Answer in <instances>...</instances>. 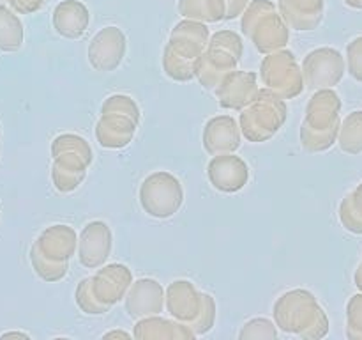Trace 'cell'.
Returning a JSON list of instances; mask_svg holds the SVG:
<instances>
[{
  "label": "cell",
  "instance_id": "6da1fadb",
  "mask_svg": "<svg viewBox=\"0 0 362 340\" xmlns=\"http://www.w3.org/2000/svg\"><path fill=\"white\" fill-rule=\"evenodd\" d=\"M274 317L279 328L300 339H322L329 333V319L313 293L304 289L283 294L274 305Z\"/></svg>",
  "mask_w": 362,
  "mask_h": 340
},
{
  "label": "cell",
  "instance_id": "7a4b0ae2",
  "mask_svg": "<svg viewBox=\"0 0 362 340\" xmlns=\"http://www.w3.org/2000/svg\"><path fill=\"white\" fill-rule=\"evenodd\" d=\"M341 99L332 89H318L306 106V119L300 128V142L310 152L331 149L338 140L341 124Z\"/></svg>",
  "mask_w": 362,
  "mask_h": 340
},
{
  "label": "cell",
  "instance_id": "3957f363",
  "mask_svg": "<svg viewBox=\"0 0 362 340\" xmlns=\"http://www.w3.org/2000/svg\"><path fill=\"white\" fill-rule=\"evenodd\" d=\"M209 42V28L205 23L184 20L173 27L170 42L165 48L163 66L173 80L187 81L194 78V64L205 52Z\"/></svg>",
  "mask_w": 362,
  "mask_h": 340
},
{
  "label": "cell",
  "instance_id": "277c9868",
  "mask_svg": "<svg viewBox=\"0 0 362 340\" xmlns=\"http://www.w3.org/2000/svg\"><path fill=\"white\" fill-rule=\"evenodd\" d=\"M240 28L260 53L283 50L290 38L288 27L278 13V6L271 0H250L243 13Z\"/></svg>",
  "mask_w": 362,
  "mask_h": 340
},
{
  "label": "cell",
  "instance_id": "5b68a950",
  "mask_svg": "<svg viewBox=\"0 0 362 340\" xmlns=\"http://www.w3.org/2000/svg\"><path fill=\"white\" fill-rule=\"evenodd\" d=\"M166 308L180 322L189 326L194 335L207 333L216 319L212 296L200 294L187 280H177L166 289Z\"/></svg>",
  "mask_w": 362,
  "mask_h": 340
},
{
  "label": "cell",
  "instance_id": "8992f818",
  "mask_svg": "<svg viewBox=\"0 0 362 340\" xmlns=\"http://www.w3.org/2000/svg\"><path fill=\"white\" fill-rule=\"evenodd\" d=\"M52 154L55 156L52 172L55 188L62 193L73 191L83 181L85 170L92 162L87 140L78 135H60L53 142Z\"/></svg>",
  "mask_w": 362,
  "mask_h": 340
},
{
  "label": "cell",
  "instance_id": "52a82bcc",
  "mask_svg": "<svg viewBox=\"0 0 362 340\" xmlns=\"http://www.w3.org/2000/svg\"><path fill=\"white\" fill-rule=\"evenodd\" d=\"M286 120V106L272 91H258L257 98L240 113V130L251 142L269 140Z\"/></svg>",
  "mask_w": 362,
  "mask_h": 340
},
{
  "label": "cell",
  "instance_id": "ba28073f",
  "mask_svg": "<svg viewBox=\"0 0 362 340\" xmlns=\"http://www.w3.org/2000/svg\"><path fill=\"white\" fill-rule=\"evenodd\" d=\"M182 202V184L172 174L156 172L141 183L140 204L154 218H170L179 211Z\"/></svg>",
  "mask_w": 362,
  "mask_h": 340
},
{
  "label": "cell",
  "instance_id": "9c48e42d",
  "mask_svg": "<svg viewBox=\"0 0 362 340\" xmlns=\"http://www.w3.org/2000/svg\"><path fill=\"white\" fill-rule=\"evenodd\" d=\"M262 80L269 91L274 92L281 99L296 98L303 92L304 80L303 71L297 66L293 53L288 50L272 52L262 62Z\"/></svg>",
  "mask_w": 362,
  "mask_h": 340
},
{
  "label": "cell",
  "instance_id": "30bf717a",
  "mask_svg": "<svg viewBox=\"0 0 362 340\" xmlns=\"http://www.w3.org/2000/svg\"><path fill=\"white\" fill-rule=\"evenodd\" d=\"M346 73L345 57L336 48H317L303 62V80L310 89H332Z\"/></svg>",
  "mask_w": 362,
  "mask_h": 340
},
{
  "label": "cell",
  "instance_id": "8fae6325",
  "mask_svg": "<svg viewBox=\"0 0 362 340\" xmlns=\"http://www.w3.org/2000/svg\"><path fill=\"white\" fill-rule=\"evenodd\" d=\"M127 39L119 27H105L88 45V62L98 71H113L126 55Z\"/></svg>",
  "mask_w": 362,
  "mask_h": 340
},
{
  "label": "cell",
  "instance_id": "7c38bea8",
  "mask_svg": "<svg viewBox=\"0 0 362 340\" xmlns=\"http://www.w3.org/2000/svg\"><path fill=\"white\" fill-rule=\"evenodd\" d=\"M207 176L216 190L225 191V193H235L246 186L247 179H250V169L239 156L225 152V154H216L209 162Z\"/></svg>",
  "mask_w": 362,
  "mask_h": 340
},
{
  "label": "cell",
  "instance_id": "4fadbf2b",
  "mask_svg": "<svg viewBox=\"0 0 362 340\" xmlns=\"http://www.w3.org/2000/svg\"><path fill=\"white\" fill-rule=\"evenodd\" d=\"M131 280L133 276H131L129 268L122 264H110L99 269L92 278H88V287L95 300L110 308L122 300L126 290L129 289Z\"/></svg>",
  "mask_w": 362,
  "mask_h": 340
},
{
  "label": "cell",
  "instance_id": "5bb4252c",
  "mask_svg": "<svg viewBox=\"0 0 362 340\" xmlns=\"http://www.w3.org/2000/svg\"><path fill=\"white\" fill-rule=\"evenodd\" d=\"M257 74L246 71H232L216 85V96L223 108H244L257 98Z\"/></svg>",
  "mask_w": 362,
  "mask_h": 340
},
{
  "label": "cell",
  "instance_id": "9a60e30c",
  "mask_svg": "<svg viewBox=\"0 0 362 340\" xmlns=\"http://www.w3.org/2000/svg\"><path fill=\"white\" fill-rule=\"evenodd\" d=\"M112 251V230L105 222H90L80 237L78 257L85 268H99L105 264Z\"/></svg>",
  "mask_w": 362,
  "mask_h": 340
},
{
  "label": "cell",
  "instance_id": "2e32d148",
  "mask_svg": "<svg viewBox=\"0 0 362 340\" xmlns=\"http://www.w3.org/2000/svg\"><path fill=\"white\" fill-rule=\"evenodd\" d=\"M165 307V289L156 280L141 278L131 285L126 298L127 314L133 319L158 315Z\"/></svg>",
  "mask_w": 362,
  "mask_h": 340
},
{
  "label": "cell",
  "instance_id": "e0dca14e",
  "mask_svg": "<svg viewBox=\"0 0 362 340\" xmlns=\"http://www.w3.org/2000/svg\"><path fill=\"white\" fill-rule=\"evenodd\" d=\"M279 16L293 30H315L322 23L325 0H279Z\"/></svg>",
  "mask_w": 362,
  "mask_h": 340
},
{
  "label": "cell",
  "instance_id": "ac0fdd59",
  "mask_svg": "<svg viewBox=\"0 0 362 340\" xmlns=\"http://www.w3.org/2000/svg\"><path fill=\"white\" fill-rule=\"evenodd\" d=\"M240 145L239 124L233 117L219 115L205 124L204 147L209 154H225L233 152Z\"/></svg>",
  "mask_w": 362,
  "mask_h": 340
},
{
  "label": "cell",
  "instance_id": "d6986e66",
  "mask_svg": "<svg viewBox=\"0 0 362 340\" xmlns=\"http://www.w3.org/2000/svg\"><path fill=\"white\" fill-rule=\"evenodd\" d=\"M239 60L232 53L216 46H209L194 64V76L202 81L205 89H214L223 78L235 69Z\"/></svg>",
  "mask_w": 362,
  "mask_h": 340
},
{
  "label": "cell",
  "instance_id": "ffe728a7",
  "mask_svg": "<svg viewBox=\"0 0 362 340\" xmlns=\"http://www.w3.org/2000/svg\"><path fill=\"white\" fill-rule=\"evenodd\" d=\"M138 120L126 113L119 112H105L99 119L95 128V137L103 147L120 149L126 147L133 140L134 130H136Z\"/></svg>",
  "mask_w": 362,
  "mask_h": 340
},
{
  "label": "cell",
  "instance_id": "44dd1931",
  "mask_svg": "<svg viewBox=\"0 0 362 340\" xmlns=\"http://www.w3.org/2000/svg\"><path fill=\"white\" fill-rule=\"evenodd\" d=\"M90 21L87 6L80 0H62L53 11L52 23L57 34L66 39H78L85 34Z\"/></svg>",
  "mask_w": 362,
  "mask_h": 340
},
{
  "label": "cell",
  "instance_id": "7402d4cb",
  "mask_svg": "<svg viewBox=\"0 0 362 340\" xmlns=\"http://www.w3.org/2000/svg\"><path fill=\"white\" fill-rule=\"evenodd\" d=\"M34 246L49 261L69 262L76 250V234L67 225H52L39 236Z\"/></svg>",
  "mask_w": 362,
  "mask_h": 340
},
{
  "label": "cell",
  "instance_id": "603a6c76",
  "mask_svg": "<svg viewBox=\"0 0 362 340\" xmlns=\"http://www.w3.org/2000/svg\"><path fill=\"white\" fill-rule=\"evenodd\" d=\"M134 336L140 339H193L194 332L187 324H175L161 317H141L134 326Z\"/></svg>",
  "mask_w": 362,
  "mask_h": 340
},
{
  "label": "cell",
  "instance_id": "cb8c5ba5",
  "mask_svg": "<svg viewBox=\"0 0 362 340\" xmlns=\"http://www.w3.org/2000/svg\"><path fill=\"white\" fill-rule=\"evenodd\" d=\"M179 13L187 20L216 23L225 20V0H179Z\"/></svg>",
  "mask_w": 362,
  "mask_h": 340
},
{
  "label": "cell",
  "instance_id": "d4e9b609",
  "mask_svg": "<svg viewBox=\"0 0 362 340\" xmlns=\"http://www.w3.org/2000/svg\"><path fill=\"white\" fill-rule=\"evenodd\" d=\"M346 154H361L362 152V110L349 113L339 124L338 140H336Z\"/></svg>",
  "mask_w": 362,
  "mask_h": 340
},
{
  "label": "cell",
  "instance_id": "484cf974",
  "mask_svg": "<svg viewBox=\"0 0 362 340\" xmlns=\"http://www.w3.org/2000/svg\"><path fill=\"white\" fill-rule=\"evenodd\" d=\"M23 45V25L20 18L2 4L0 6V50L16 52Z\"/></svg>",
  "mask_w": 362,
  "mask_h": 340
},
{
  "label": "cell",
  "instance_id": "4316f807",
  "mask_svg": "<svg viewBox=\"0 0 362 340\" xmlns=\"http://www.w3.org/2000/svg\"><path fill=\"white\" fill-rule=\"evenodd\" d=\"M339 222L349 232L362 236V183L357 184L339 204Z\"/></svg>",
  "mask_w": 362,
  "mask_h": 340
},
{
  "label": "cell",
  "instance_id": "83f0119b",
  "mask_svg": "<svg viewBox=\"0 0 362 340\" xmlns=\"http://www.w3.org/2000/svg\"><path fill=\"white\" fill-rule=\"evenodd\" d=\"M30 261L35 273H37L42 280H48V282H57V280H60L67 273V262L49 261V259L45 257L35 246H32Z\"/></svg>",
  "mask_w": 362,
  "mask_h": 340
},
{
  "label": "cell",
  "instance_id": "f1b7e54d",
  "mask_svg": "<svg viewBox=\"0 0 362 340\" xmlns=\"http://www.w3.org/2000/svg\"><path fill=\"white\" fill-rule=\"evenodd\" d=\"M346 336L362 340V290L354 294L346 303Z\"/></svg>",
  "mask_w": 362,
  "mask_h": 340
},
{
  "label": "cell",
  "instance_id": "f546056e",
  "mask_svg": "<svg viewBox=\"0 0 362 340\" xmlns=\"http://www.w3.org/2000/svg\"><path fill=\"white\" fill-rule=\"evenodd\" d=\"M209 46H216V48H221L225 52L232 53L237 60H240L244 52V45H243V39H240L239 34L232 30H219L216 34L211 35L207 42Z\"/></svg>",
  "mask_w": 362,
  "mask_h": 340
},
{
  "label": "cell",
  "instance_id": "4dcf8cb0",
  "mask_svg": "<svg viewBox=\"0 0 362 340\" xmlns=\"http://www.w3.org/2000/svg\"><path fill=\"white\" fill-rule=\"evenodd\" d=\"M278 329L269 319L257 317L247 321L239 333V339H276Z\"/></svg>",
  "mask_w": 362,
  "mask_h": 340
},
{
  "label": "cell",
  "instance_id": "1f68e13d",
  "mask_svg": "<svg viewBox=\"0 0 362 340\" xmlns=\"http://www.w3.org/2000/svg\"><path fill=\"white\" fill-rule=\"evenodd\" d=\"M76 303L85 314L88 315H99V314H105L108 310V307L99 303L98 300L94 298V294L90 293V287H88V278H85L83 282H80L76 289Z\"/></svg>",
  "mask_w": 362,
  "mask_h": 340
},
{
  "label": "cell",
  "instance_id": "d6a6232c",
  "mask_svg": "<svg viewBox=\"0 0 362 340\" xmlns=\"http://www.w3.org/2000/svg\"><path fill=\"white\" fill-rule=\"evenodd\" d=\"M345 66L354 80L362 81V35L352 39L346 46Z\"/></svg>",
  "mask_w": 362,
  "mask_h": 340
},
{
  "label": "cell",
  "instance_id": "836d02e7",
  "mask_svg": "<svg viewBox=\"0 0 362 340\" xmlns=\"http://www.w3.org/2000/svg\"><path fill=\"white\" fill-rule=\"evenodd\" d=\"M105 112L126 113V115L133 117L134 120H140V110H138V106L134 105V101L129 96H112V98H108L101 110V113Z\"/></svg>",
  "mask_w": 362,
  "mask_h": 340
},
{
  "label": "cell",
  "instance_id": "e575fe53",
  "mask_svg": "<svg viewBox=\"0 0 362 340\" xmlns=\"http://www.w3.org/2000/svg\"><path fill=\"white\" fill-rule=\"evenodd\" d=\"M7 2L18 14H32L42 9L48 4V0H7Z\"/></svg>",
  "mask_w": 362,
  "mask_h": 340
},
{
  "label": "cell",
  "instance_id": "d590c367",
  "mask_svg": "<svg viewBox=\"0 0 362 340\" xmlns=\"http://www.w3.org/2000/svg\"><path fill=\"white\" fill-rule=\"evenodd\" d=\"M247 4H250V0H225V20H235L237 16H240L247 7Z\"/></svg>",
  "mask_w": 362,
  "mask_h": 340
},
{
  "label": "cell",
  "instance_id": "8d00e7d4",
  "mask_svg": "<svg viewBox=\"0 0 362 340\" xmlns=\"http://www.w3.org/2000/svg\"><path fill=\"white\" fill-rule=\"evenodd\" d=\"M103 339H131L129 333L122 332V329H115V332H108L105 333V336Z\"/></svg>",
  "mask_w": 362,
  "mask_h": 340
},
{
  "label": "cell",
  "instance_id": "74e56055",
  "mask_svg": "<svg viewBox=\"0 0 362 340\" xmlns=\"http://www.w3.org/2000/svg\"><path fill=\"white\" fill-rule=\"evenodd\" d=\"M354 280H356V285H357V289L362 290V261H361L359 268H357L356 275H354Z\"/></svg>",
  "mask_w": 362,
  "mask_h": 340
},
{
  "label": "cell",
  "instance_id": "f35d334b",
  "mask_svg": "<svg viewBox=\"0 0 362 340\" xmlns=\"http://www.w3.org/2000/svg\"><path fill=\"white\" fill-rule=\"evenodd\" d=\"M345 4L352 9H362V0H345Z\"/></svg>",
  "mask_w": 362,
  "mask_h": 340
},
{
  "label": "cell",
  "instance_id": "ab89813d",
  "mask_svg": "<svg viewBox=\"0 0 362 340\" xmlns=\"http://www.w3.org/2000/svg\"><path fill=\"white\" fill-rule=\"evenodd\" d=\"M7 336H20V339H28L27 333H18V332H9V333H4L2 339H7Z\"/></svg>",
  "mask_w": 362,
  "mask_h": 340
},
{
  "label": "cell",
  "instance_id": "60d3db41",
  "mask_svg": "<svg viewBox=\"0 0 362 340\" xmlns=\"http://www.w3.org/2000/svg\"><path fill=\"white\" fill-rule=\"evenodd\" d=\"M7 2V0H0V6H2V4H6Z\"/></svg>",
  "mask_w": 362,
  "mask_h": 340
}]
</instances>
